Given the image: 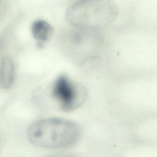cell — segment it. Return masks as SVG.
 I'll return each mask as SVG.
<instances>
[{
	"label": "cell",
	"mask_w": 157,
	"mask_h": 157,
	"mask_svg": "<svg viewBox=\"0 0 157 157\" xmlns=\"http://www.w3.org/2000/svg\"><path fill=\"white\" fill-rule=\"evenodd\" d=\"M118 14V7L112 0H82L68 7L65 18L78 28L98 29L112 23Z\"/></svg>",
	"instance_id": "obj_2"
},
{
	"label": "cell",
	"mask_w": 157,
	"mask_h": 157,
	"mask_svg": "<svg viewBox=\"0 0 157 157\" xmlns=\"http://www.w3.org/2000/svg\"><path fill=\"white\" fill-rule=\"evenodd\" d=\"M31 33L34 38L39 43H44L50 39L53 33V28L47 21L39 19L33 23Z\"/></svg>",
	"instance_id": "obj_5"
},
{
	"label": "cell",
	"mask_w": 157,
	"mask_h": 157,
	"mask_svg": "<svg viewBox=\"0 0 157 157\" xmlns=\"http://www.w3.org/2000/svg\"><path fill=\"white\" fill-rule=\"evenodd\" d=\"M50 93L55 102L64 111H72L77 109L87 97L85 88L64 74L55 78Z\"/></svg>",
	"instance_id": "obj_3"
},
{
	"label": "cell",
	"mask_w": 157,
	"mask_h": 157,
	"mask_svg": "<svg viewBox=\"0 0 157 157\" xmlns=\"http://www.w3.org/2000/svg\"><path fill=\"white\" fill-rule=\"evenodd\" d=\"M81 129L73 121L61 118H47L33 122L27 130L29 140L46 148H64L78 140Z\"/></svg>",
	"instance_id": "obj_1"
},
{
	"label": "cell",
	"mask_w": 157,
	"mask_h": 157,
	"mask_svg": "<svg viewBox=\"0 0 157 157\" xmlns=\"http://www.w3.org/2000/svg\"><path fill=\"white\" fill-rule=\"evenodd\" d=\"M15 68L12 61L9 57H3L0 63V86L8 89L13 83Z\"/></svg>",
	"instance_id": "obj_4"
}]
</instances>
